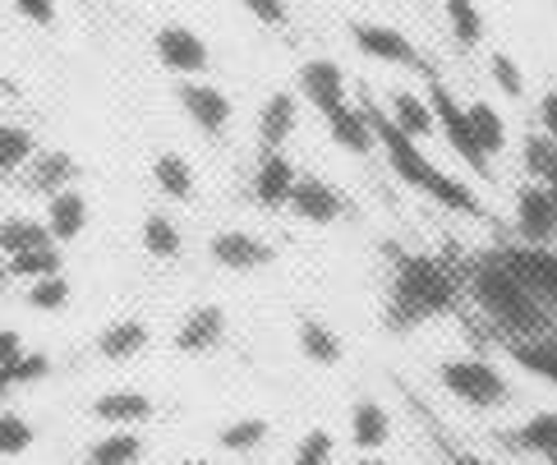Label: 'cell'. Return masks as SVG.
I'll return each mask as SVG.
<instances>
[{
    "label": "cell",
    "mask_w": 557,
    "mask_h": 465,
    "mask_svg": "<svg viewBox=\"0 0 557 465\" xmlns=\"http://www.w3.org/2000/svg\"><path fill=\"white\" fill-rule=\"evenodd\" d=\"M350 212L346 194L323 175H300V185L290 194V217H300L305 227H336Z\"/></svg>",
    "instance_id": "obj_13"
},
{
    "label": "cell",
    "mask_w": 557,
    "mask_h": 465,
    "mask_svg": "<svg viewBox=\"0 0 557 465\" xmlns=\"http://www.w3.org/2000/svg\"><path fill=\"white\" fill-rule=\"evenodd\" d=\"M443 14H447V28H451V37H456V47L474 51V47L484 42V14H480V5H474V0H447Z\"/></svg>",
    "instance_id": "obj_34"
},
{
    "label": "cell",
    "mask_w": 557,
    "mask_h": 465,
    "mask_svg": "<svg viewBox=\"0 0 557 465\" xmlns=\"http://www.w3.org/2000/svg\"><path fill=\"white\" fill-rule=\"evenodd\" d=\"M387 115H392L396 130L414 138V144H424V138L437 134L433 102H429V97H420V93H410V88H396V93L387 97Z\"/></svg>",
    "instance_id": "obj_24"
},
{
    "label": "cell",
    "mask_w": 557,
    "mask_h": 465,
    "mask_svg": "<svg viewBox=\"0 0 557 465\" xmlns=\"http://www.w3.org/2000/svg\"><path fill=\"white\" fill-rule=\"evenodd\" d=\"M42 245H55L42 217L14 212V217L0 221V258H5V262L18 258V254H28V249H42Z\"/></svg>",
    "instance_id": "obj_29"
},
{
    "label": "cell",
    "mask_w": 557,
    "mask_h": 465,
    "mask_svg": "<svg viewBox=\"0 0 557 465\" xmlns=\"http://www.w3.org/2000/svg\"><path fill=\"white\" fill-rule=\"evenodd\" d=\"M152 51H157V65L175 78H203L212 65L208 42L189 24H162L152 37Z\"/></svg>",
    "instance_id": "obj_7"
},
{
    "label": "cell",
    "mask_w": 557,
    "mask_h": 465,
    "mask_svg": "<svg viewBox=\"0 0 557 465\" xmlns=\"http://www.w3.org/2000/svg\"><path fill=\"white\" fill-rule=\"evenodd\" d=\"M175 102H181V111L189 115V125L198 134L222 138L231 130V115H235L231 97L216 84H208V78H181V84H175Z\"/></svg>",
    "instance_id": "obj_8"
},
{
    "label": "cell",
    "mask_w": 557,
    "mask_h": 465,
    "mask_svg": "<svg viewBox=\"0 0 557 465\" xmlns=\"http://www.w3.org/2000/svg\"><path fill=\"white\" fill-rule=\"evenodd\" d=\"M392 411L383 406V401H373V396H360L350 406V442H355V452H383L387 442H392Z\"/></svg>",
    "instance_id": "obj_23"
},
{
    "label": "cell",
    "mask_w": 557,
    "mask_h": 465,
    "mask_svg": "<svg viewBox=\"0 0 557 465\" xmlns=\"http://www.w3.org/2000/svg\"><path fill=\"white\" fill-rule=\"evenodd\" d=\"M346 465H392L387 456H377V452H360L355 461H346Z\"/></svg>",
    "instance_id": "obj_47"
},
{
    "label": "cell",
    "mask_w": 557,
    "mask_h": 465,
    "mask_svg": "<svg viewBox=\"0 0 557 465\" xmlns=\"http://www.w3.org/2000/svg\"><path fill=\"white\" fill-rule=\"evenodd\" d=\"M208 258L216 262V268H226V272H263V268L276 262V249L268 245L263 235L226 227V231H216L208 240Z\"/></svg>",
    "instance_id": "obj_11"
},
{
    "label": "cell",
    "mask_w": 557,
    "mask_h": 465,
    "mask_svg": "<svg viewBox=\"0 0 557 465\" xmlns=\"http://www.w3.org/2000/svg\"><path fill=\"white\" fill-rule=\"evenodd\" d=\"M507 355H511L516 369H525L530 378L548 382V388L557 392V332H548V336H525V341H511Z\"/></svg>",
    "instance_id": "obj_26"
},
{
    "label": "cell",
    "mask_w": 557,
    "mask_h": 465,
    "mask_svg": "<svg viewBox=\"0 0 557 465\" xmlns=\"http://www.w3.org/2000/svg\"><path fill=\"white\" fill-rule=\"evenodd\" d=\"M447 465H493L488 456H480V452H466V448H451L447 452Z\"/></svg>",
    "instance_id": "obj_46"
},
{
    "label": "cell",
    "mask_w": 557,
    "mask_h": 465,
    "mask_svg": "<svg viewBox=\"0 0 557 465\" xmlns=\"http://www.w3.org/2000/svg\"><path fill=\"white\" fill-rule=\"evenodd\" d=\"M511 227L521 245H557V198L530 180L511 198Z\"/></svg>",
    "instance_id": "obj_9"
},
{
    "label": "cell",
    "mask_w": 557,
    "mask_h": 465,
    "mask_svg": "<svg viewBox=\"0 0 557 465\" xmlns=\"http://www.w3.org/2000/svg\"><path fill=\"white\" fill-rule=\"evenodd\" d=\"M70 299H74V281L65 272L28 281V309H37V314H61V309H70Z\"/></svg>",
    "instance_id": "obj_36"
},
{
    "label": "cell",
    "mask_w": 557,
    "mask_h": 465,
    "mask_svg": "<svg viewBox=\"0 0 557 465\" xmlns=\"http://www.w3.org/2000/svg\"><path fill=\"white\" fill-rule=\"evenodd\" d=\"M14 14H24L33 28H55V0H10Z\"/></svg>",
    "instance_id": "obj_43"
},
{
    "label": "cell",
    "mask_w": 557,
    "mask_h": 465,
    "mask_svg": "<svg viewBox=\"0 0 557 465\" xmlns=\"http://www.w3.org/2000/svg\"><path fill=\"white\" fill-rule=\"evenodd\" d=\"M78 175H84V167H78V157L74 152H61V148H37V157L24 167V180H28V189L37 194H61L70 185H78Z\"/></svg>",
    "instance_id": "obj_19"
},
{
    "label": "cell",
    "mask_w": 557,
    "mask_h": 465,
    "mask_svg": "<svg viewBox=\"0 0 557 465\" xmlns=\"http://www.w3.org/2000/svg\"><path fill=\"white\" fill-rule=\"evenodd\" d=\"M295 185H300V171H295L290 152L286 148H263V157H258V167L249 175L253 204L263 208V212H286Z\"/></svg>",
    "instance_id": "obj_10"
},
{
    "label": "cell",
    "mask_w": 557,
    "mask_h": 465,
    "mask_svg": "<svg viewBox=\"0 0 557 465\" xmlns=\"http://www.w3.org/2000/svg\"><path fill=\"white\" fill-rule=\"evenodd\" d=\"M437 388H443L451 401H461L466 411H507L516 401L511 378L497 369L484 355H451L437 364Z\"/></svg>",
    "instance_id": "obj_4"
},
{
    "label": "cell",
    "mask_w": 557,
    "mask_h": 465,
    "mask_svg": "<svg viewBox=\"0 0 557 465\" xmlns=\"http://www.w3.org/2000/svg\"><path fill=\"white\" fill-rule=\"evenodd\" d=\"M152 185L162 189L166 198H175V204H194L198 180H194L189 157H181V152H157L152 157Z\"/></svg>",
    "instance_id": "obj_30"
},
{
    "label": "cell",
    "mask_w": 557,
    "mask_h": 465,
    "mask_svg": "<svg viewBox=\"0 0 557 465\" xmlns=\"http://www.w3.org/2000/svg\"><path fill=\"white\" fill-rule=\"evenodd\" d=\"M540 465H557V461H540Z\"/></svg>",
    "instance_id": "obj_52"
},
{
    "label": "cell",
    "mask_w": 557,
    "mask_h": 465,
    "mask_svg": "<svg viewBox=\"0 0 557 465\" xmlns=\"http://www.w3.org/2000/svg\"><path fill=\"white\" fill-rule=\"evenodd\" d=\"M268 433H272V419H263V415H235V419H226V424H222V433H216V442H222L226 452L245 456V452H253V448H263Z\"/></svg>",
    "instance_id": "obj_32"
},
{
    "label": "cell",
    "mask_w": 557,
    "mask_h": 465,
    "mask_svg": "<svg viewBox=\"0 0 557 465\" xmlns=\"http://www.w3.org/2000/svg\"><path fill=\"white\" fill-rule=\"evenodd\" d=\"M88 217H92L88 194L78 189V185L61 189V194H51V198H47V212H42L47 231H51V240H55L61 249H65V245H74V240L88 231Z\"/></svg>",
    "instance_id": "obj_16"
},
{
    "label": "cell",
    "mask_w": 557,
    "mask_h": 465,
    "mask_svg": "<svg viewBox=\"0 0 557 465\" xmlns=\"http://www.w3.org/2000/svg\"><path fill=\"white\" fill-rule=\"evenodd\" d=\"M175 465H212V461H175Z\"/></svg>",
    "instance_id": "obj_50"
},
{
    "label": "cell",
    "mask_w": 557,
    "mask_h": 465,
    "mask_svg": "<svg viewBox=\"0 0 557 465\" xmlns=\"http://www.w3.org/2000/svg\"><path fill=\"white\" fill-rule=\"evenodd\" d=\"M364 111H369V120H373L377 152L387 157V167H392V175L401 180V185H410L414 194L433 198L437 208H447V212H456V217H484L480 194H474L466 180H456V175H447L443 167H433V161L424 157V148L414 144L410 134L396 130V125H392V115H387L383 107L364 102Z\"/></svg>",
    "instance_id": "obj_2"
},
{
    "label": "cell",
    "mask_w": 557,
    "mask_h": 465,
    "mask_svg": "<svg viewBox=\"0 0 557 465\" xmlns=\"http://www.w3.org/2000/svg\"><path fill=\"white\" fill-rule=\"evenodd\" d=\"M332 456H336V433L318 424V429H309L300 442H295L290 465H332Z\"/></svg>",
    "instance_id": "obj_40"
},
{
    "label": "cell",
    "mask_w": 557,
    "mask_h": 465,
    "mask_svg": "<svg viewBox=\"0 0 557 465\" xmlns=\"http://www.w3.org/2000/svg\"><path fill=\"white\" fill-rule=\"evenodd\" d=\"M295 125H300V97L290 88L268 93V102L258 107V144L263 148H286Z\"/></svg>",
    "instance_id": "obj_21"
},
{
    "label": "cell",
    "mask_w": 557,
    "mask_h": 465,
    "mask_svg": "<svg viewBox=\"0 0 557 465\" xmlns=\"http://www.w3.org/2000/svg\"><path fill=\"white\" fill-rule=\"evenodd\" d=\"M493 258L503 262V268H511L557 314V245H521V240H516V245L493 249Z\"/></svg>",
    "instance_id": "obj_6"
},
{
    "label": "cell",
    "mask_w": 557,
    "mask_h": 465,
    "mask_svg": "<svg viewBox=\"0 0 557 465\" xmlns=\"http://www.w3.org/2000/svg\"><path fill=\"white\" fill-rule=\"evenodd\" d=\"M33 442H37V429H33V419H28V415L0 411V456L14 461V456H24Z\"/></svg>",
    "instance_id": "obj_39"
},
{
    "label": "cell",
    "mask_w": 557,
    "mask_h": 465,
    "mask_svg": "<svg viewBox=\"0 0 557 465\" xmlns=\"http://www.w3.org/2000/svg\"><path fill=\"white\" fill-rule=\"evenodd\" d=\"M507 442L521 456H540V461H557V411H534L525 415L516 429L507 433Z\"/></svg>",
    "instance_id": "obj_25"
},
{
    "label": "cell",
    "mask_w": 557,
    "mask_h": 465,
    "mask_svg": "<svg viewBox=\"0 0 557 465\" xmlns=\"http://www.w3.org/2000/svg\"><path fill=\"white\" fill-rule=\"evenodd\" d=\"M488 78H493V88L507 97V102H521L525 97V70H521V60H516L511 51H488Z\"/></svg>",
    "instance_id": "obj_37"
},
{
    "label": "cell",
    "mask_w": 557,
    "mask_h": 465,
    "mask_svg": "<svg viewBox=\"0 0 557 465\" xmlns=\"http://www.w3.org/2000/svg\"><path fill=\"white\" fill-rule=\"evenodd\" d=\"M97 355H102L107 364H129V359H138L148 346H152V328L144 318H134V314H125V318H115V322H107L102 332H97Z\"/></svg>",
    "instance_id": "obj_17"
},
{
    "label": "cell",
    "mask_w": 557,
    "mask_h": 465,
    "mask_svg": "<svg viewBox=\"0 0 557 465\" xmlns=\"http://www.w3.org/2000/svg\"><path fill=\"white\" fill-rule=\"evenodd\" d=\"M350 42L360 56L377 60V65H396V70H420L424 65L420 47L392 24H350Z\"/></svg>",
    "instance_id": "obj_12"
},
{
    "label": "cell",
    "mask_w": 557,
    "mask_h": 465,
    "mask_svg": "<svg viewBox=\"0 0 557 465\" xmlns=\"http://www.w3.org/2000/svg\"><path fill=\"white\" fill-rule=\"evenodd\" d=\"M295 88H300V97L323 120L346 107V70L336 65V60H327V56L305 60V65H300V84H295Z\"/></svg>",
    "instance_id": "obj_14"
},
{
    "label": "cell",
    "mask_w": 557,
    "mask_h": 465,
    "mask_svg": "<svg viewBox=\"0 0 557 465\" xmlns=\"http://www.w3.org/2000/svg\"><path fill=\"white\" fill-rule=\"evenodd\" d=\"M78 5H88V0H78Z\"/></svg>",
    "instance_id": "obj_53"
},
{
    "label": "cell",
    "mask_w": 557,
    "mask_h": 465,
    "mask_svg": "<svg viewBox=\"0 0 557 465\" xmlns=\"http://www.w3.org/2000/svg\"><path fill=\"white\" fill-rule=\"evenodd\" d=\"M24 355H28V341L14 328H0V369H10V364H18Z\"/></svg>",
    "instance_id": "obj_44"
},
{
    "label": "cell",
    "mask_w": 557,
    "mask_h": 465,
    "mask_svg": "<svg viewBox=\"0 0 557 465\" xmlns=\"http://www.w3.org/2000/svg\"><path fill=\"white\" fill-rule=\"evenodd\" d=\"M456 295H461V281L447 262H437L429 254H392V277H387V299H383V328L387 332H414L424 322L443 318Z\"/></svg>",
    "instance_id": "obj_1"
},
{
    "label": "cell",
    "mask_w": 557,
    "mask_h": 465,
    "mask_svg": "<svg viewBox=\"0 0 557 465\" xmlns=\"http://www.w3.org/2000/svg\"><path fill=\"white\" fill-rule=\"evenodd\" d=\"M466 120H470V134H474V144H480L488 157L497 152H507V115L497 111L493 102H466Z\"/></svg>",
    "instance_id": "obj_31"
},
{
    "label": "cell",
    "mask_w": 557,
    "mask_h": 465,
    "mask_svg": "<svg viewBox=\"0 0 557 465\" xmlns=\"http://www.w3.org/2000/svg\"><path fill=\"white\" fill-rule=\"evenodd\" d=\"M466 291H470V299H474V309H480L488 322H497V328H503L511 341L557 332L553 309H548L544 299L534 295L511 268H503V262H497L493 254H484V258L466 272Z\"/></svg>",
    "instance_id": "obj_3"
},
{
    "label": "cell",
    "mask_w": 557,
    "mask_h": 465,
    "mask_svg": "<svg viewBox=\"0 0 557 465\" xmlns=\"http://www.w3.org/2000/svg\"><path fill=\"white\" fill-rule=\"evenodd\" d=\"M5 281H10V262L0 258V286H5Z\"/></svg>",
    "instance_id": "obj_49"
},
{
    "label": "cell",
    "mask_w": 557,
    "mask_h": 465,
    "mask_svg": "<svg viewBox=\"0 0 557 465\" xmlns=\"http://www.w3.org/2000/svg\"><path fill=\"white\" fill-rule=\"evenodd\" d=\"M534 185H540V180H534ZM544 189H548V194H553V198H557V171H553V175H548V180H544Z\"/></svg>",
    "instance_id": "obj_48"
},
{
    "label": "cell",
    "mask_w": 557,
    "mask_h": 465,
    "mask_svg": "<svg viewBox=\"0 0 557 465\" xmlns=\"http://www.w3.org/2000/svg\"><path fill=\"white\" fill-rule=\"evenodd\" d=\"M226 309L222 305H194L185 318H181V328H175V351L189 355V359H203L212 351H222V341H226Z\"/></svg>",
    "instance_id": "obj_15"
},
{
    "label": "cell",
    "mask_w": 557,
    "mask_h": 465,
    "mask_svg": "<svg viewBox=\"0 0 557 465\" xmlns=\"http://www.w3.org/2000/svg\"><path fill=\"white\" fill-rule=\"evenodd\" d=\"M51 272H65V249L61 245H42V249H28L10 258V277H18L28 286V281H42Z\"/></svg>",
    "instance_id": "obj_35"
},
{
    "label": "cell",
    "mask_w": 557,
    "mask_h": 465,
    "mask_svg": "<svg viewBox=\"0 0 557 465\" xmlns=\"http://www.w3.org/2000/svg\"><path fill=\"white\" fill-rule=\"evenodd\" d=\"M5 388H10V378H5V374H0V392H5Z\"/></svg>",
    "instance_id": "obj_51"
},
{
    "label": "cell",
    "mask_w": 557,
    "mask_h": 465,
    "mask_svg": "<svg viewBox=\"0 0 557 465\" xmlns=\"http://www.w3.org/2000/svg\"><path fill=\"white\" fill-rule=\"evenodd\" d=\"M521 167H525L530 180H540V185H544V180L557 171V144H553L548 134H540V130L525 134V144H521Z\"/></svg>",
    "instance_id": "obj_38"
},
{
    "label": "cell",
    "mask_w": 557,
    "mask_h": 465,
    "mask_svg": "<svg viewBox=\"0 0 557 465\" xmlns=\"http://www.w3.org/2000/svg\"><path fill=\"white\" fill-rule=\"evenodd\" d=\"M10 378V388H33V382H42L47 374H51V359L42 355V351H28L18 364H10V369H0Z\"/></svg>",
    "instance_id": "obj_41"
},
{
    "label": "cell",
    "mask_w": 557,
    "mask_h": 465,
    "mask_svg": "<svg viewBox=\"0 0 557 465\" xmlns=\"http://www.w3.org/2000/svg\"><path fill=\"white\" fill-rule=\"evenodd\" d=\"M240 10H249V19H258L263 28H282L286 24V0H240Z\"/></svg>",
    "instance_id": "obj_42"
},
{
    "label": "cell",
    "mask_w": 557,
    "mask_h": 465,
    "mask_svg": "<svg viewBox=\"0 0 557 465\" xmlns=\"http://www.w3.org/2000/svg\"><path fill=\"white\" fill-rule=\"evenodd\" d=\"M429 102H433V115H437V134L447 138V148L466 161V167L480 175V180H493V157L474 144V134H470V120H466V107L451 97L447 84H437L433 78V93H429Z\"/></svg>",
    "instance_id": "obj_5"
},
{
    "label": "cell",
    "mask_w": 557,
    "mask_h": 465,
    "mask_svg": "<svg viewBox=\"0 0 557 465\" xmlns=\"http://www.w3.org/2000/svg\"><path fill=\"white\" fill-rule=\"evenodd\" d=\"M33 157H37V138H33V130H28V125H10V120H0V175L24 171Z\"/></svg>",
    "instance_id": "obj_33"
},
{
    "label": "cell",
    "mask_w": 557,
    "mask_h": 465,
    "mask_svg": "<svg viewBox=\"0 0 557 465\" xmlns=\"http://www.w3.org/2000/svg\"><path fill=\"white\" fill-rule=\"evenodd\" d=\"M534 120H540V134H548L557 144V88H548L540 97V107H534Z\"/></svg>",
    "instance_id": "obj_45"
},
{
    "label": "cell",
    "mask_w": 557,
    "mask_h": 465,
    "mask_svg": "<svg viewBox=\"0 0 557 465\" xmlns=\"http://www.w3.org/2000/svg\"><path fill=\"white\" fill-rule=\"evenodd\" d=\"M138 245H144V254L157 262H175L185 254V231L171 212H148L144 227H138Z\"/></svg>",
    "instance_id": "obj_27"
},
{
    "label": "cell",
    "mask_w": 557,
    "mask_h": 465,
    "mask_svg": "<svg viewBox=\"0 0 557 465\" xmlns=\"http://www.w3.org/2000/svg\"><path fill=\"white\" fill-rule=\"evenodd\" d=\"M327 138L350 157H373L377 152V134H373V120H369L364 102L360 107L346 102L342 111H332L327 115Z\"/></svg>",
    "instance_id": "obj_22"
},
{
    "label": "cell",
    "mask_w": 557,
    "mask_h": 465,
    "mask_svg": "<svg viewBox=\"0 0 557 465\" xmlns=\"http://www.w3.org/2000/svg\"><path fill=\"white\" fill-rule=\"evenodd\" d=\"M295 346H300V355L309 364H318V369H336V364L346 359L342 332H336L332 322H323L318 314H300V322H295Z\"/></svg>",
    "instance_id": "obj_20"
},
{
    "label": "cell",
    "mask_w": 557,
    "mask_h": 465,
    "mask_svg": "<svg viewBox=\"0 0 557 465\" xmlns=\"http://www.w3.org/2000/svg\"><path fill=\"white\" fill-rule=\"evenodd\" d=\"M157 415V401L138 388H111L92 401V419L111 424V429H138V424H148Z\"/></svg>",
    "instance_id": "obj_18"
},
{
    "label": "cell",
    "mask_w": 557,
    "mask_h": 465,
    "mask_svg": "<svg viewBox=\"0 0 557 465\" xmlns=\"http://www.w3.org/2000/svg\"><path fill=\"white\" fill-rule=\"evenodd\" d=\"M144 452H148V442L138 429H111L84 452V465H138Z\"/></svg>",
    "instance_id": "obj_28"
}]
</instances>
